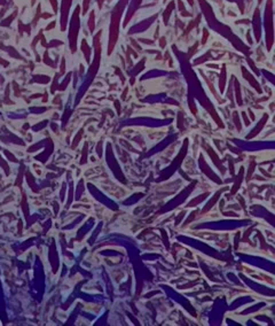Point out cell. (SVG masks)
I'll use <instances>...</instances> for the list:
<instances>
[{
	"instance_id": "obj_2",
	"label": "cell",
	"mask_w": 275,
	"mask_h": 326,
	"mask_svg": "<svg viewBox=\"0 0 275 326\" xmlns=\"http://www.w3.org/2000/svg\"><path fill=\"white\" fill-rule=\"evenodd\" d=\"M260 1H261V0H259V2H260Z\"/></svg>"
},
{
	"instance_id": "obj_1",
	"label": "cell",
	"mask_w": 275,
	"mask_h": 326,
	"mask_svg": "<svg viewBox=\"0 0 275 326\" xmlns=\"http://www.w3.org/2000/svg\"><path fill=\"white\" fill-rule=\"evenodd\" d=\"M173 6H174V1H172L171 4L167 6V9L164 12V22L165 23H167V21H169V17H170V13H171V10L173 9Z\"/></svg>"
}]
</instances>
